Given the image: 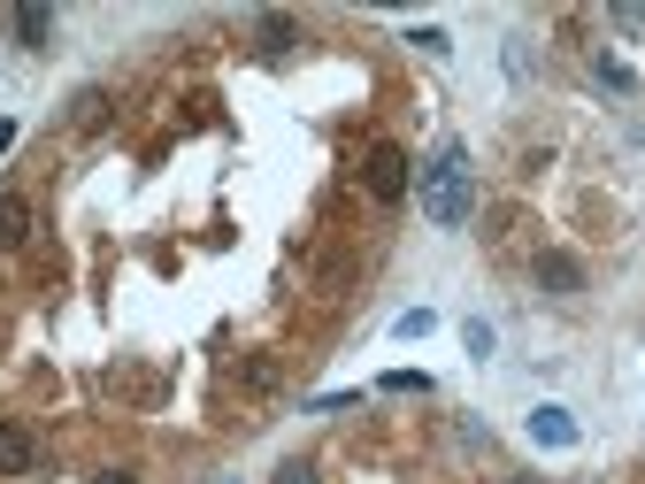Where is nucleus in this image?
Returning a JSON list of instances; mask_svg holds the SVG:
<instances>
[{"label":"nucleus","mask_w":645,"mask_h":484,"mask_svg":"<svg viewBox=\"0 0 645 484\" xmlns=\"http://www.w3.org/2000/svg\"><path fill=\"white\" fill-rule=\"evenodd\" d=\"M39 462V446H31V431L23 423H0V477H23Z\"/></svg>","instance_id":"obj_4"},{"label":"nucleus","mask_w":645,"mask_h":484,"mask_svg":"<svg viewBox=\"0 0 645 484\" xmlns=\"http://www.w3.org/2000/svg\"><path fill=\"white\" fill-rule=\"evenodd\" d=\"M538 285H546V293H577V285H584L577 254H538Z\"/></svg>","instance_id":"obj_5"},{"label":"nucleus","mask_w":645,"mask_h":484,"mask_svg":"<svg viewBox=\"0 0 645 484\" xmlns=\"http://www.w3.org/2000/svg\"><path fill=\"white\" fill-rule=\"evenodd\" d=\"M415 192H423V215H431L438 231H462V223H469V208H477V169H469V147H438V155L423 161Z\"/></svg>","instance_id":"obj_1"},{"label":"nucleus","mask_w":645,"mask_h":484,"mask_svg":"<svg viewBox=\"0 0 645 484\" xmlns=\"http://www.w3.org/2000/svg\"><path fill=\"white\" fill-rule=\"evenodd\" d=\"M23 239H31V200L0 192V246H23Z\"/></svg>","instance_id":"obj_6"},{"label":"nucleus","mask_w":645,"mask_h":484,"mask_svg":"<svg viewBox=\"0 0 645 484\" xmlns=\"http://www.w3.org/2000/svg\"><path fill=\"white\" fill-rule=\"evenodd\" d=\"M277 484H316V470H308V462H293V470H277Z\"/></svg>","instance_id":"obj_10"},{"label":"nucleus","mask_w":645,"mask_h":484,"mask_svg":"<svg viewBox=\"0 0 645 484\" xmlns=\"http://www.w3.org/2000/svg\"><path fill=\"white\" fill-rule=\"evenodd\" d=\"M93 484H131V477H116V470H108V477H93Z\"/></svg>","instance_id":"obj_13"},{"label":"nucleus","mask_w":645,"mask_h":484,"mask_svg":"<svg viewBox=\"0 0 645 484\" xmlns=\"http://www.w3.org/2000/svg\"><path fill=\"white\" fill-rule=\"evenodd\" d=\"M507 484H538V477H507Z\"/></svg>","instance_id":"obj_14"},{"label":"nucleus","mask_w":645,"mask_h":484,"mask_svg":"<svg viewBox=\"0 0 645 484\" xmlns=\"http://www.w3.org/2000/svg\"><path fill=\"white\" fill-rule=\"evenodd\" d=\"M8 147H15V116H0V155H8Z\"/></svg>","instance_id":"obj_12"},{"label":"nucleus","mask_w":645,"mask_h":484,"mask_svg":"<svg viewBox=\"0 0 645 484\" xmlns=\"http://www.w3.org/2000/svg\"><path fill=\"white\" fill-rule=\"evenodd\" d=\"M600 85H607V93H631V85H638V77H631V70H623V62H615V54H600Z\"/></svg>","instance_id":"obj_9"},{"label":"nucleus","mask_w":645,"mask_h":484,"mask_svg":"<svg viewBox=\"0 0 645 484\" xmlns=\"http://www.w3.org/2000/svg\"><path fill=\"white\" fill-rule=\"evenodd\" d=\"M530 439L553 446V454H569V446H577V415H569L561 400H546V408H530Z\"/></svg>","instance_id":"obj_3"},{"label":"nucleus","mask_w":645,"mask_h":484,"mask_svg":"<svg viewBox=\"0 0 645 484\" xmlns=\"http://www.w3.org/2000/svg\"><path fill=\"white\" fill-rule=\"evenodd\" d=\"M361 185H369V200H377V208H400V200H408V155H400V147H369Z\"/></svg>","instance_id":"obj_2"},{"label":"nucleus","mask_w":645,"mask_h":484,"mask_svg":"<svg viewBox=\"0 0 645 484\" xmlns=\"http://www.w3.org/2000/svg\"><path fill=\"white\" fill-rule=\"evenodd\" d=\"M615 23H623V31H645V8H615Z\"/></svg>","instance_id":"obj_11"},{"label":"nucleus","mask_w":645,"mask_h":484,"mask_svg":"<svg viewBox=\"0 0 645 484\" xmlns=\"http://www.w3.org/2000/svg\"><path fill=\"white\" fill-rule=\"evenodd\" d=\"M262 39H269V46H293L300 23H293V15H262Z\"/></svg>","instance_id":"obj_8"},{"label":"nucleus","mask_w":645,"mask_h":484,"mask_svg":"<svg viewBox=\"0 0 645 484\" xmlns=\"http://www.w3.org/2000/svg\"><path fill=\"white\" fill-rule=\"evenodd\" d=\"M15 39H23V46H46V39H54V8L23 0V8H15Z\"/></svg>","instance_id":"obj_7"}]
</instances>
